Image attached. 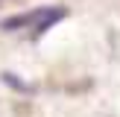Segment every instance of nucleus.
I'll use <instances>...</instances> for the list:
<instances>
[{"mask_svg":"<svg viewBox=\"0 0 120 117\" xmlns=\"http://www.w3.org/2000/svg\"><path fill=\"white\" fill-rule=\"evenodd\" d=\"M64 15H68V9H62V6H41V9H32L26 15H15L9 21H3V29H29L32 38H38Z\"/></svg>","mask_w":120,"mask_h":117,"instance_id":"f257e3e1","label":"nucleus"}]
</instances>
